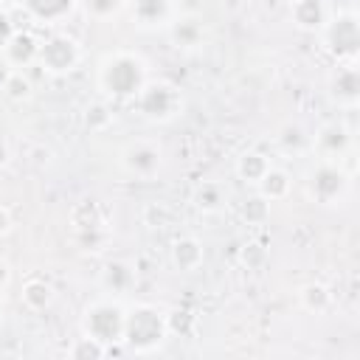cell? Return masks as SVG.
<instances>
[{
    "instance_id": "6da1fadb",
    "label": "cell",
    "mask_w": 360,
    "mask_h": 360,
    "mask_svg": "<svg viewBox=\"0 0 360 360\" xmlns=\"http://www.w3.org/2000/svg\"><path fill=\"white\" fill-rule=\"evenodd\" d=\"M98 84L104 93L115 96V98H129L138 96V90L143 87V65L138 56L132 53H110L101 59L98 65Z\"/></svg>"
},
{
    "instance_id": "7a4b0ae2",
    "label": "cell",
    "mask_w": 360,
    "mask_h": 360,
    "mask_svg": "<svg viewBox=\"0 0 360 360\" xmlns=\"http://www.w3.org/2000/svg\"><path fill=\"white\" fill-rule=\"evenodd\" d=\"M169 332V323L160 318V312L155 307H135L127 312V321H124V340L132 343L135 352H149L155 349Z\"/></svg>"
},
{
    "instance_id": "3957f363",
    "label": "cell",
    "mask_w": 360,
    "mask_h": 360,
    "mask_svg": "<svg viewBox=\"0 0 360 360\" xmlns=\"http://www.w3.org/2000/svg\"><path fill=\"white\" fill-rule=\"evenodd\" d=\"M124 321H127L124 307L110 298H101L84 309L82 329H84V335H90L101 343H110V340H124Z\"/></svg>"
},
{
    "instance_id": "277c9868",
    "label": "cell",
    "mask_w": 360,
    "mask_h": 360,
    "mask_svg": "<svg viewBox=\"0 0 360 360\" xmlns=\"http://www.w3.org/2000/svg\"><path fill=\"white\" fill-rule=\"evenodd\" d=\"M321 31H323V42H326V48L338 56V62H343V59H354V53H357V42H360L354 11H340L335 20H326V22L321 25Z\"/></svg>"
},
{
    "instance_id": "5b68a950",
    "label": "cell",
    "mask_w": 360,
    "mask_h": 360,
    "mask_svg": "<svg viewBox=\"0 0 360 360\" xmlns=\"http://www.w3.org/2000/svg\"><path fill=\"white\" fill-rule=\"evenodd\" d=\"M349 177L352 174L338 160H321L318 169H312V174H309V194L326 205L338 202L349 188Z\"/></svg>"
},
{
    "instance_id": "8992f818",
    "label": "cell",
    "mask_w": 360,
    "mask_h": 360,
    "mask_svg": "<svg viewBox=\"0 0 360 360\" xmlns=\"http://www.w3.org/2000/svg\"><path fill=\"white\" fill-rule=\"evenodd\" d=\"M82 59V48L73 37H65V34H56L51 37L48 42L39 45L37 51V62L48 70V73H68L79 65Z\"/></svg>"
},
{
    "instance_id": "52a82bcc",
    "label": "cell",
    "mask_w": 360,
    "mask_h": 360,
    "mask_svg": "<svg viewBox=\"0 0 360 360\" xmlns=\"http://www.w3.org/2000/svg\"><path fill=\"white\" fill-rule=\"evenodd\" d=\"M135 98H138V107L143 110V115L155 118V121L172 118L174 110L180 107V96L169 84H143Z\"/></svg>"
},
{
    "instance_id": "ba28073f",
    "label": "cell",
    "mask_w": 360,
    "mask_h": 360,
    "mask_svg": "<svg viewBox=\"0 0 360 360\" xmlns=\"http://www.w3.org/2000/svg\"><path fill=\"white\" fill-rule=\"evenodd\" d=\"M121 166L138 177V180H149L158 169H160V146L149 143V141H135L121 152Z\"/></svg>"
},
{
    "instance_id": "9c48e42d",
    "label": "cell",
    "mask_w": 360,
    "mask_h": 360,
    "mask_svg": "<svg viewBox=\"0 0 360 360\" xmlns=\"http://www.w3.org/2000/svg\"><path fill=\"white\" fill-rule=\"evenodd\" d=\"M312 146L318 149L321 160H338L352 152V135L343 124H323L318 135L312 138Z\"/></svg>"
},
{
    "instance_id": "30bf717a",
    "label": "cell",
    "mask_w": 360,
    "mask_h": 360,
    "mask_svg": "<svg viewBox=\"0 0 360 360\" xmlns=\"http://www.w3.org/2000/svg\"><path fill=\"white\" fill-rule=\"evenodd\" d=\"M329 90H332V98H335L340 107H346V110L357 107V93H360L357 68H354L352 62H340L338 70H335L332 79H329Z\"/></svg>"
},
{
    "instance_id": "8fae6325",
    "label": "cell",
    "mask_w": 360,
    "mask_h": 360,
    "mask_svg": "<svg viewBox=\"0 0 360 360\" xmlns=\"http://www.w3.org/2000/svg\"><path fill=\"white\" fill-rule=\"evenodd\" d=\"M132 17L141 28H160V25L172 22L174 6H172V0H135Z\"/></svg>"
},
{
    "instance_id": "7c38bea8",
    "label": "cell",
    "mask_w": 360,
    "mask_h": 360,
    "mask_svg": "<svg viewBox=\"0 0 360 360\" xmlns=\"http://www.w3.org/2000/svg\"><path fill=\"white\" fill-rule=\"evenodd\" d=\"M290 188H292V180H290V174H287L284 169H278V166H270V169L264 172V177L256 183L259 197H264L267 202H281V200H287Z\"/></svg>"
},
{
    "instance_id": "4fadbf2b",
    "label": "cell",
    "mask_w": 360,
    "mask_h": 360,
    "mask_svg": "<svg viewBox=\"0 0 360 360\" xmlns=\"http://www.w3.org/2000/svg\"><path fill=\"white\" fill-rule=\"evenodd\" d=\"M172 262L177 270L183 273H191L202 264V245L194 239V236H180L174 245H172Z\"/></svg>"
},
{
    "instance_id": "5bb4252c",
    "label": "cell",
    "mask_w": 360,
    "mask_h": 360,
    "mask_svg": "<svg viewBox=\"0 0 360 360\" xmlns=\"http://www.w3.org/2000/svg\"><path fill=\"white\" fill-rule=\"evenodd\" d=\"M270 166H273V163H270V158H267V155H262V152L250 149V152H242V155L236 158V177H239L242 183L256 186V183L264 177V172H267Z\"/></svg>"
},
{
    "instance_id": "9a60e30c",
    "label": "cell",
    "mask_w": 360,
    "mask_h": 360,
    "mask_svg": "<svg viewBox=\"0 0 360 360\" xmlns=\"http://www.w3.org/2000/svg\"><path fill=\"white\" fill-rule=\"evenodd\" d=\"M292 20L304 31H321V25L326 22V11H323L321 0H295L292 3Z\"/></svg>"
},
{
    "instance_id": "2e32d148",
    "label": "cell",
    "mask_w": 360,
    "mask_h": 360,
    "mask_svg": "<svg viewBox=\"0 0 360 360\" xmlns=\"http://www.w3.org/2000/svg\"><path fill=\"white\" fill-rule=\"evenodd\" d=\"M20 6L42 22H56L73 8V0H20Z\"/></svg>"
},
{
    "instance_id": "e0dca14e",
    "label": "cell",
    "mask_w": 360,
    "mask_h": 360,
    "mask_svg": "<svg viewBox=\"0 0 360 360\" xmlns=\"http://www.w3.org/2000/svg\"><path fill=\"white\" fill-rule=\"evenodd\" d=\"M298 301H301V307H304L307 312L321 315V312H326V309L332 307V292H329L326 284H321V281H309V284L301 287Z\"/></svg>"
},
{
    "instance_id": "ac0fdd59",
    "label": "cell",
    "mask_w": 360,
    "mask_h": 360,
    "mask_svg": "<svg viewBox=\"0 0 360 360\" xmlns=\"http://www.w3.org/2000/svg\"><path fill=\"white\" fill-rule=\"evenodd\" d=\"M20 298H22V304H25L31 312H42V309L53 301V290H51V284L42 281V278H28V281L22 284Z\"/></svg>"
},
{
    "instance_id": "d6986e66",
    "label": "cell",
    "mask_w": 360,
    "mask_h": 360,
    "mask_svg": "<svg viewBox=\"0 0 360 360\" xmlns=\"http://www.w3.org/2000/svg\"><path fill=\"white\" fill-rule=\"evenodd\" d=\"M225 197H228V194H225V188H222L219 183H200V186L194 188L191 202H194L197 211H202V214H214V211L222 208Z\"/></svg>"
},
{
    "instance_id": "ffe728a7",
    "label": "cell",
    "mask_w": 360,
    "mask_h": 360,
    "mask_svg": "<svg viewBox=\"0 0 360 360\" xmlns=\"http://www.w3.org/2000/svg\"><path fill=\"white\" fill-rule=\"evenodd\" d=\"M3 93L8 98H14V101H22V98L31 96V82L22 76V70H8L6 84H3Z\"/></svg>"
},
{
    "instance_id": "44dd1931",
    "label": "cell",
    "mask_w": 360,
    "mask_h": 360,
    "mask_svg": "<svg viewBox=\"0 0 360 360\" xmlns=\"http://www.w3.org/2000/svg\"><path fill=\"white\" fill-rule=\"evenodd\" d=\"M104 354H107V346H104L101 340L90 338V335L79 338V343H76V346L70 349V357H79V360H84V357L96 360V357H104Z\"/></svg>"
},
{
    "instance_id": "7402d4cb",
    "label": "cell",
    "mask_w": 360,
    "mask_h": 360,
    "mask_svg": "<svg viewBox=\"0 0 360 360\" xmlns=\"http://www.w3.org/2000/svg\"><path fill=\"white\" fill-rule=\"evenodd\" d=\"M242 214H245V219L248 222H264L267 219V214H270V202L264 200V197H253V200H248L245 202V208H242Z\"/></svg>"
},
{
    "instance_id": "603a6c76",
    "label": "cell",
    "mask_w": 360,
    "mask_h": 360,
    "mask_svg": "<svg viewBox=\"0 0 360 360\" xmlns=\"http://www.w3.org/2000/svg\"><path fill=\"white\" fill-rule=\"evenodd\" d=\"M84 6L93 17H110L121 6V0H84Z\"/></svg>"
},
{
    "instance_id": "cb8c5ba5",
    "label": "cell",
    "mask_w": 360,
    "mask_h": 360,
    "mask_svg": "<svg viewBox=\"0 0 360 360\" xmlns=\"http://www.w3.org/2000/svg\"><path fill=\"white\" fill-rule=\"evenodd\" d=\"M264 259H267V253H264V248H262V245L250 242V245H245V248H242V262H245V264H250V267H253V264H262Z\"/></svg>"
},
{
    "instance_id": "d4e9b609",
    "label": "cell",
    "mask_w": 360,
    "mask_h": 360,
    "mask_svg": "<svg viewBox=\"0 0 360 360\" xmlns=\"http://www.w3.org/2000/svg\"><path fill=\"white\" fill-rule=\"evenodd\" d=\"M17 31H14V25H11V20L6 17V14H0V51L11 42V37H14Z\"/></svg>"
},
{
    "instance_id": "484cf974",
    "label": "cell",
    "mask_w": 360,
    "mask_h": 360,
    "mask_svg": "<svg viewBox=\"0 0 360 360\" xmlns=\"http://www.w3.org/2000/svg\"><path fill=\"white\" fill-rule=\"evenodd\" d=\"M8 281H11V267H8V262L0 259V292L8 287Z\"/></svg>"
},
{
    "instance_id": "4316f807",
    "label": "cell",
    "mask_w": 360,
    "mask_h": 360,
    "mask_svg": "<svg viewBox=\"0 0 360 360\" xmlns=\"http://www.w3.org/2000/svg\"><path fill=\"white\" fill-rule=\"evenodd\" d=\"M11 231V217H8V208L0 205V236H6Z\"/></svg>"
},
{
    "instance_id": "83f0119b",
    "label": "cell",
    "mask_w": 360,
    "mask_h": 360,
    "mask_svg": "<svg viewBox=\"0 0 360 360\" xmlns=\"http://www.w3.org/2000/svg\"><path fill=\"white\" fill-rule=\"evenodd\" d=\"M8 163V149H6V143H0V166H6Z\"/></svg>"
}]
</instances>
